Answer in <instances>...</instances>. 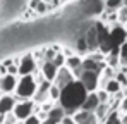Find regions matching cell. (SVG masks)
Segmentation results:
<instances>
[{
  "label": "cell",
  "mask_w": 127,
  "mask_h": 124,
  "mask_svg": "<svg viewBox=\"0 0 127 124\" xmlns=\"http://www.w3.org/2000/svg\"><path fill=\"white\" fill-rule=\"evenodd\" d=\"M33 10H34L36 14H45V12L48 10V3H45V2L41 0V2H40V3H38V5L33 9Z\"/></svg>",
  "instance_id": "obj_24"
},
{
  "label": "cell",
  "mask_w": 127,
  "mask_h": 124,
  "mask_svg": "<svg viewBox=\"0 0 127 124\" xmlns=\"http://www.w3.org/2000/svg\"><path fill=\"white\" fill-rule=\"evenodd\" d=\"M17 71L19 76H26V74H34V71H38V64L33 54H26L22 55L19 64H17Z\"/></svg>",
  "instance_id": "obj_4"
},
{
  "label": "cell",
  "mask_w": 127,
  "mask_h": 124,
  "mask_svg": "<svg viewBox=\"0 0 127 124\" xmlns=\"http://www.w3.org/2000/svg\"><path fill=\"white\" fill-rule=\"evenodd\" d=\"M103 90H106L110 95H117V93H120V91H122V84L117 81L115 78H112V79L105 84V88H103Z\"/></svg>",
  "instance_id": "obj_14"
},
{
  "label": "cell",
  "mask_w": 127,
  "mask_h": 124,
  "mask_svg": "<svg viewBox=\"0 0 127 124\" xmlns=\"http://www.w3.org/2000/svg\"><path fill=\"white\" fill-rule=\"evenodd\" d=\"M103 2H105V7L110 10H117L119 7L124 5V0H103Z\"/></svg>",
  "instance_id": "obj_19"
},
{
  "label": "cell",
  "mask_w": 127,
  "mask_h": 124,
  "mask_svg": "<svg viewBox=\"0 0 127 124\" xmlns=\"http://www.w3.org/2000/svg\"><path fill=\"white\" fill-rule=\"evenodd\" d=\"M119 112H122V114H126V112H127V97H124V98L120 100V107H119Z\"/></svg>",
  "instance_id": "obj_27"
},
{
  "label": "cell",
  "mask_w": 127,
  "mask_h": 124,
  "mask_svg": "<svg viewBox=\"0 0 127 124\" xmlns=\"http://www.w3.org/2000/svg\"><path fill=\"white\" fill-rule=\"evenodd\" d=\"M101 123L103 124H122V121H120V112L119 110H112Z\"/></svg>",
  "instance_id": "obj_15"
},
{
  "label": "cell",
  "mask_w": 127,
  "mask_h": 124,
  "mask_svg": "<svg viewBox=\"0 0 127 124\" xmlns=\"http://www.w3.org/2000/svg\"><path fill=\"white\" fill-rule=\"evenodd\" d=\"M76 79L74 78V74H72V71L69 69V67H65V65H62V67H59V71H57V76H55V79H53V83L62 90L64 86H67L69 83H72Z\"/></svg>",
  "instance_id": "obj_8"
},
{
  "label": "cell",
  "mask_w": 127,
  "mask_h": 124,
  "mask_svg": "<svg viewBox=\"0 0 127 124\" xmlns=\"http://www.w3.org/2000/svg\"><path fill=\"white\" fill-rule=\"evenodd\" d=\"M17 78L16 74H2L0 76V91L2 93H14L16 91V86H17Z\"/></svg>",
  "instance_id": "obj_9"
},
{
  "label": "cell",
  "mask_w": 127,
  "mask_h": 124,
  "mask_svg": "<svg viewBox=\"0 0 127 124\" xmlns=\"http://www.w3.org/2000/svg\"><path fill=\"white\" fill-rule=\"evenodd\" d=\"M115 79L122 84V88H126V86H127V76H126V72H115Z\"/></svg>",
  "instance_id": "obj_25"
},
{
  "label": "cell",
  "mask_w": 127,
  "mask_h": 124,
  "mask_svg": "<svg viewBox=\"0 0 127 124\" xmlns=\"http://www.w3.org/2000/svg\"><path fill=\"white\" fill-rule=\"evenodd\" d=\"M36 78L34 74H26V76H19L17 78V86H16V91H14V97L16 100H28V98H33L34 93H36Z\"/></svg>",
  "instance_id": "obj_2"
},
{
  "label": "cell",
  "mask_w": 127,
  "mask_h": 124,
  "mask_svg": "<svg viewBox=\"0 0 127 124\" xmlns=\"http://www.w3.org/2000/svg\"><path fill=\"white\" fill-rule=\"evenodd\" d=\"M96 95H98V100L100 102H110V93L103 90V88H98L96 90Z\"/></svg>",
  "instance_id": "obj_20"
},
{
  "label": "cell",
  "mask_w": 127,
  "mask_h": 124,
  "mask_svg": "<svg viewBox=\"0 0 127 124\" xmlns=\"http://www.w3.org/2000/svg\"><path fill=\"white\" fill-rule=\"evenodd\" d=\"M57 71H59V67L55 65L53 61H43L40 64V72L43 74V78L48 79V81H52V83H53L55 76H57Z\"/></svg>",
  "instance_id": "obj_10"
},
{
  "label": "cell",
  "mask_w": 127,
  "mask_h": 124,
  "mask_svg": "<svg viewBox=\"0 0 127 124\" xmlns=\"http://www.w3.org/2000/svg\"><path fill=\"white\" fill-rule=\"evenodd\" d=\"M117 21H119L122 26H127V5L126 3L117 9Z\"/></svg>",
  "instance_id": "obj_17"
},
{
  "label": "cell",
  "mask_w": 127,
  "mask_h": 124,
  "mask_svg": "<svg viewBox=\"0 0 127 124\" xmlns=\"http://www.w3.org/2000/svg\"><path fill=\"white\" fill-rule=\"evenodd\" d=\"M62 2H64V0H62Z\"/></svg>",
  "instance_id": "obj_32"
},
{
  "label": "cell",
  "mask_w": 127,
  "mask_h": 124,
  "mask_svg": "<svg viewBox=\"0 0 127 124\" xmlns=\"http://www.w3.org/2000/svg\"><path fill=\"white\" fill-rule=\"evenodd\" d=\"M120 121H122V124H127V112H126V114L120 112Z\"/></svg>",
  "instance_id": "obj_30"
},
{
  "label": "cell",
  "mask_w": 127,
  "mask_h": 124,
  "mask_svg": "<svg viewBox=\"0 0 127 124\" xmlns=\"http://www.w3.org/2000/svg\"><path fill=\"white\" fill-rule=\"evenodd\" d=\"M60 124H76V121L72 119V116H64V119L60 121Z\"/></svg>",
  "instance_id": "obj_28"
},
{
  "label": "cell",
  "mask_w": 127,
  "mask_h": 124,
  "mask_svg": "<svg viewBox=\"0 0 127 124\" xmlns=\"http://www.w3.org/2000/svg\"><path fill=\"white\" fill-rule=\"evenodd\" d=\"M62 54L65 55V59H67V57H70V55H74L72 48H64V50H62Z\"/></svg>",
  "instance_id": "obj_29"
},
{
  "label": "cell",
  "mask_w": 127,
  "mask_h": 124,
  "mask_svg": "<svg viewBox=\"0 0 127 124\" xmlns=\"http://www.w3.org/2000/svg\"><path fill=\"white\" fill-rule=\"evenodd\" d=\"M22 124H41V119H40V116L38 114H31L29 117H26Z\"/></svg>",
  "instance_id": "obj_22"
},
{
  "label": "cell",
  "mask_w": 127,
  "mask_h": 124,
  "mask_svg": "<svg viewBox=\"0 0 127 124\" xmlns=\"http://www.w3.org/2000/svg\"><path fill=\"white\" fill-rule=\"evenodd\" d=\"M16 97H14V93H2L0 95V112L2 114H9V112H12L14 110V107H16Z\"/></svg>",
  "instance_id": "obj_11"
},
{
  "label": "cell",
  "mask_w": 127,
  "mask_h": 124,
  "mask_svg": "<svg viewBox=\"0 0 127 124\" xmlns=\"http://www.w3.org/2000/svg\"><path fill=\"white\" fill-rule=\"evenodd\" d=\"M65 67H69L72 72H74L76 69H83V57L77 55V54L67 57V59H65Z\"/></svg>",
  "instance_id": "obj_13"
},
{
  "label": "cell",
  "mask_w": 127,
  "mask_h": 124,
  "mask_svg": "<svg viewBox=\"0 0 127 124\" xmlns=\"http://www.w3.org/2000/svg\"><path fill=\"white\" fill-rule=\"evenodd\" d=\"M53 62H55V65H57V67L65 65V55L62 54V50H59V52H57V55L53 57Z\"/></svg>",
  "instance_id": "obj_21"
},
{
  "label": "cell",
  "mask_w": 127,
  "mask_h": 124,
  "mask_svg": "<svg viewBox=\"0 0 127 124\" xmlns=\"http://www.w3.org/2000/svg\"><path fill=\"white\" fill-rule=\"evenodd\" d=\"M88 93L89 91L84 88V84L79 79H74L72 83H69L67 86H64L62 91H60L59 103L64 107L65 116H72L76 110H79Z\"/></svg>",
  "instance_id": "obj_1"
},
{
  "label": "cell",
  "mask_w": 127,
  "mask_h": 124,
  "mask_svg": "<svg viewBox=\"0 0 127 124\" xmlns=\"http://www.w3.org/2000/svg\"><path fill=\"white\" fill-rule=\"evenodd\" d=\"M72 119L76 121V124H100V119H98V116H96L95 112H91V110H83V109L76 110V112L72 114Z\"/></svg>",
  "instance_id": "obj_6"
},
{
  "label": "cell",
  "mask_w": 127,
  "mask_h": 124,
  "mask_svg": "<svg viewBox=\"0 0 127 124\" xmlns=\"http://www.w3.org/2000/svg\"><path fill=\"white\" fill-rule=\"evenodd\" d=\"M77 47H79V54H86V52H89V50H88V45H86L84 36H81V38L77 40Z\"/></svg>",
  "instance_id": "obj_26"
},
{
  "label": "cell",
  "mask_w": 127,
  "mask_h": 124,
  "mask_svg": "<svg viewBox=\"0 0 127 124\" xmlns=\"http://www.w3.org/2000/svg\"><path fill=\"white\" fill-rule=\"evenodd\" d=\"M60 88L55 84V83H52V86H50V100H53V102H59V98H60Z\"/></svg>",
  "instance_id": "obj_18"
},
{
  "label": "cell",
  "mask_w": 127,
  "mask_h": 124,
  "mask_svg": "<svg viewBox=\"0 0 127 124\" xmlns=\"http://www.w3.org/2000/svg\"><path fill=\"white\" fill-rule=\"evenodd\" d=\"M17 123H19V119L16 117V114H14V112H9V114H5L3 124H17Z\"/></svg>",
  "instance_id": "obj_23"
},
{
  "label": "cell",
  "mask_w": 127,
  "mask_h": 124,
  "mask_svg": "<svg viewBox=\"0 0 127 124\" xmlns=\"http://www.w3.org/2000/svg\"><path fill=\"white\" fill-rule=\"evenodd\" d=\"M3 119H5V114L0 112V124H3Z\"/></svg>",
  "instance_id": "obj_31"
},
{
  "label": "cell",
  "mask_w": 127,
  "mask_h": 124,
  "mask_svg": "<svg viewBox=\"0 0 127 124\" xmlns=\"http://www.w3.org/2000/svg\"><path fill=\"white\" fill-rule=\"evenodd\" d=\"M40 110V105L34 102L33 98H28V100H19V102L16 103V107H14V114H16V117L19 119V123H22L26 117H29L31 114H36Z\"/></svg>",
  "instance_id": "obj_3"
},
{
  "label": "cell",
  "mask_w": 127,
  "mask_h": 124,
  "mask_svg": "<svg viewBox=\"0 0 127 124\" xmlns=\"http://www.w3.org/2000/svg\"><path fill=\"white\" fill-rule=\"evenodd\" d=\"M119 64H120L122 67L127 65V40L119 47Z\"/></svg>",
  "instance_id": "obj_16"
},
{
  "label": "cell",
  "mask_w": 127,
  "mask_h": 124,
  "mask_svg": "<svg viewBox=\"0 0 127 124\" xmlns=\"http://www.w3.org/2000/svg\"><path fill=\"white\" fill-rule=\"evenodd\" d=\"M98 103H100V100H98L96 91H89V93L86 95V98H84V102H83V105H81V109H83V110H91V112H95L96 107H98Z\"/></svg>",
  "instance_id": "obj_12"
},
{
  "label": "cell",
  "mask_w": 127,
  "mask_h": 124,
  "mask_svg": "<svg viewBox=\"0 0 127 124\" xmlns=\"http://www.w3.org/2000/svg\"><path fill=\"white\" fill-rule=\"evenodd\" d=\"M77 79L84 84V88L88 91H96L98 84H100V72L98 71H86L84 69Z\"/></svg>",
  "instance_id": "obj_5"
},
{
  "label": "cell",
  "mask_w": 127,
  "mask_h": 124,
  "mask_svg": "<svg viewBox=\"0 0 127 124\" xmlns=\"http://www.w3.org/2000/svg\"><path fill=\"white\" fill-rule=\"evenodd\" d=\"M84 40H86V45H88L89 52H98V48H100V38H98V28H96V24H93V26H89L86 29Z\"/></svg>",
  "instance_id": "obj_7"
}]
</instances>
